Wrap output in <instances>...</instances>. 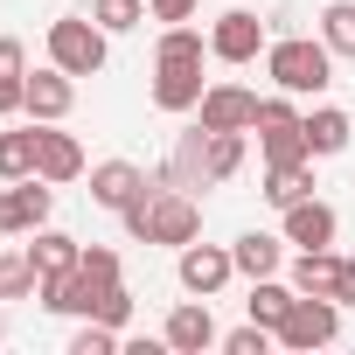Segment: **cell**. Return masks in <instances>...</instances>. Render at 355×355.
<instances>
[{
	"label": "cell",
	"mask_w": 355,
	"mask_h": 355,
	"mask_svg": "<svg viewBox=\"0 0 355 355\" xmlns=\"http://www.w3.org/2000/svg\"><path fill=\"white\" fill-rule=\"evenodd\" d=\"M334 334H341V300H327V293H300L293 313L279 320V348H293V355H313Z\"/></svg>",
	"instance_id": "5b68a950"
},
{
	"label": "cell",
	"mask_w": 355,
	"mask_h": 355,
	"mask_svg": "<svg viewBox=\"0 0 355 355\" xmlns=\"http://www.w3.org/2000/svg\"><path fill=\"white\" fill-rule=\"evenodd\" d=\"M341 265H348V258H334V251H300V258H293V286L341 300Z\"/></svg>",
	"instance_id": "44dd1931"
},
{
	"label": "cell",
	"mask_w": 355,
	"mask_h": 355,
	"mask_svg": "<svg viewBox=\"0 0 355 355\" xmlns=\"http://www.w3.org/2000/svg\"><path fill=\"white\" fill-rule=\"evenodd\" d=\"M160 341H167L174 355H202V348H223V334H216V313H209V300H202V293H196V300H182V306L167 313Z\"/></svg>",
	"instance_id": "8fae6325"
},
{
	"label": "cell",
	"mask_w": 355,
	"mask_h": 355,
	"mask_svg": "<svg viewBox=\"0 0 355 355\" xmlns=\"http://www.w3.org/2000/svg\"><path fill=\"white\" fill-rule=\"evenodd\" d=\"M320 42L334 56H355V0H327L320 8Z\"/></svg>",
	"instance_id": "d4e9b609"
},
{
	"label": "cell",
	"mask_w": 355,
	"mask_h": 355,
	"mask_svg": "<svg viewBox=\"0 0 355 355\" xmlns=\"http://www.w3.org/2000/svg\"><path fill=\"white\" fill-rule=\"evenodd\" d=\"M35 174H42V182H56V189L84 174V146L63 132V119H56V125L35 119Z\"/></svg>",
	"instance_id": "4fadbf2b"
},
{
	"label": "cell",
	"mask_w": 355,
	"mask_h": 355,
	"mask_svg": "<svg viewBox=\"0 0 355 355\" xmlns=\"http://www.w3.org/2000/svg\"><path fill=\"white\" fill-rule=\"evenodd\" d=\"M265 77L293 98H320L334 84V49L313 35H279V42H265Z\"/></svg>",
	"instance_id": "7a4b0ae2"
},
{
	"label": "cell",
	"mask_w": 355,
	"mask_h": 355,
	"mask_svg": "<svg viewBox=\"0 0 355 355\" xmlns=\"http://www.w3.org/2000/svg\"><path fill=\"white\" fill-rule=\"evenodd\" d=\"M77 265H84V272H91L98 286H119V251H112V244H91V251H84Z\"/></svg>",
	"instance_id": "f546056e"
},
{
	"label": "cell",
	"mask_w": 355,
	"mask_h": 355,
	"mask_svg": "<svg viewBox=\"0 0 355 355\" xmlns=\"http://www.w3.org/2000/svg\"><path fill=\"white\" fill-rule=\"evenodd\" d=\"M112 56V35L91 21V15H56L49 21V63L70 70V77H98Z\"/></svg>",
	"instance_id": "277c9868"
},
{
	"label": "cell",
	"mask_w": 355,
	"mask_h": 355,
	"mask_svg": "<svg viewBox=\"0 0 355 355\" xmlns=\"http://www.w3.org/2000/svg\"><path fill=\"white\" fill-rule=\"evenodd\" d=\"M91 320H112V327H125V320H132V293H125V279H119V286L91 306Z\"/></svg>",
	"instance_id": "4dcf8cb0"
},
{
	"label": "cell",
	"mask_w": 355,
	"mask_h": 355,
	"mask_svg": "<svg viewBox=\"0 0 355 355\" xmlns=\"http://www.w3.org/2000/svg\"><path fill=\"white\" fill-rule=\"evenodd\" d=\"M125 237H139V244H196L202 237V209H196V196L182 189V182H146V196L125 209Z\"/></svg>",
	"instance_id": "6da1fadb"
},
{
	"label": "cell",
	"mask_w": 355,
	"mask_h": 355,
	"mask_svg": "<svg viewBox=\"0 0 355 355\" xmlns=\"http://www.w3.org/2000/svg\"><path fill=\"white\" fill-rule=\"evenodd\" d=\"M35 174V119L21 132H0V182H28Z\"/></svg>",
	"instance_id": "cb8c5ba5"
},
{
	"label": "cell",
	"mask_w": 355,
	"mask_h": 355,
	"mask_svg": "<svg viewBox=\"0 0 355 355\" xmlns=\"http://www.w3.org/2000/svg\"><path fill=\"white\" fill-rule=\"evenodd\" d=\"M348 139H355V119H348L341 105H313V112H306V153H313V160L348 153Z\"/></svg>",
	"instance_id": "e0dca14e"
},
{
	"label": "cell",
	"mask_w": 355,
	"mask_h": 355,
	"mask_svg": "<svg viewBox=\"0 0 355 355\" xmlns=\"http://www.w3.org/2000/svg\"><path fill=\"white\" fill-rule=\"evenodd\" d=\"M230 258H237L244 279H272V272L286 265V237H272V230H244V237L230 244Z\"/></svg>",
	"instance_id": "ac0fdd59"
},
{
	"label": "cell",
	"mask_w": 355,
	"mask_h": 355,
	"mask_svg": "<svg viewBox=\"0 0 355 355\" xmlns=\"http://www.w3.org/2000/svg\"><path fill=\"white\" fill-rule=\"evenodd\" d=\"M77 258H84V244H77L70 230H49V223H42V230H35V244H28V265H35V279H56V272H70Z\"/></svg>",
	"instance_id": "ffe728a7"
},
{
	"label": "cell",
	"mask_w": 355,
	"mask_h": 355,
	"mask_svg": "<svg viewBox=\"0 0 355 355\" xmlns=\"http://www.w3.org/2000/svg\"><path fill=\"white\" fill-rule=\"evenodd\" d=\"M21 98H28V49L0 35V112H21Z\"/></svg>",
	"instance_id": "603a6c76"
},
{
	"label": "cell",
	"mask_w": 355,
	"mask_h": 355,
	"mask_svg": "<svg viewBox=\"0 0 355 355\" xmlns=\"http://www.w3.org/2000/svg\"><path fill=\"white\" fill-rule=\"evenodd\" d=\"M196 125H209V132H251V125H258V91H244V84H209L202 105H196Z\"/></svg>",
	"instance_id": "30bf717a"
},
{
	"label": "cell",
	"mask_w": 355,
	"mask_h": 355,
	"mask_svg": "<svg viewBox=\"0 0 355 355\" xmlns=\"http://www.w3.org/2000/svg\"><path fill=\"white\" fill-rule=\"evenodd\" d=\"M196 8H202V0H146V15H153V21H189Z\"/></svg>",
	"instance_id": "1f68e13d"
},
{
	"label": "cell",
	"mask_w": 355,
	"mask_h": 355,
	"mask_svg": "<svg viewBox=\"0 0 355 355\" xmlns=\"http://www.w3.org/2000/svg\"><path fill=\"white\" fill-rule=\"evenodd\" d=\"M237 167H244V132H209V125H196V132L182 139V153H174V174H167V182L216 189V182H230Z\"/></svg>",
	"instance_id": "3957f363"
},
{
	"label": "cell",
	"mask_w": 355,
	"mask_h": 355,
	"mask_svg": "<svg viewBox=\"0 0 355 355\" xmlns=\"http://www.w3.org/2000/svg\"><path fill=\"white\" fill-rule=\"evenodd\" d=\"M341 306H355V258L341 265Z\"/></svg>",
	"instance_id": "d6a6232c"
},
{
	"label": "cell",
	"mask_w": 355,
	"mask_h": 355,
	"mask_svg": "<svg viewBox=\"0 0 355 355\" xmlns=\"http://www.w3.org/2000/svg\"><path fill=\"white\" fill-rule=\"evenodd\" d=\"M91 21H98L105 35H125V28L146 21V0H91Z\"/></svg>",
	"instance_id": "484cf974"
},
{
	"label": "cell",
	"mask_w": 355,
	"mask_h": 355,
	"mask_svg": "<svg viewBox=\"0 0 355 355\" xmlns=\"http://www.w3.org/2000/svg\"><path fill=\"white\" fill-rule=\"evenodd\" d=\"M112 348H119V327L112 320H84L70 334V355H112Z\"/></svg>",
	"instance_id": "83f0119b"
},
{
	"label": "cell",
	"mask_w": 355,
	"mask_h": 355,
	"mask_svg": "<svg viewBox=\"0 0 355 355\" xmlns=\"http://www.w3.org/2000/svg\"><path fill=\"white\" fill-rule=\"evenodd\" d=\"M300 196H313V160H265V202L293 209Z\"/></svg>",
	"instance_id": "d6986e66"
},
{
	"label": "cell",
	"mask_w": 355,
	"mask_h": 355,
	"mask_svg": "<svg viewBox=\"0 0 355 355\" xmlns=\"http://www.w3.org/2000/svg\"><path fill=\"white\" fill-rule=\"evenodd\" d=\"M293 300H300V286H293V279L279 286V272H272V279H251V300H244V313H251V320H265V327L279 334V320L293 313Z\"/></svg>",
	"instance_id": "7402d4cb"
},
{
	"label": "cell",
	"mask_w": 355,
	"mask_h": 355,
	"mask_svg": "<svg viewBox=\"0 0 355 355\" xmlns=\"http://www.w3.org/2000/svg\"><path fill=\"white\" fill-rule=\"evenodd\" d=\"M139 196H146V174H139L132 160H98V167H91V202H98V209H119V216H125Z\"/></svg>",
	"instance_id": "2e32d148"
},
{
	"label": "cell",
	"mask_w": 355,
	"mask_h": 355,
	"mask_svg": "<svg viewBox=\"0 0 355 355\" xmlns=\"http://www.w3.org/2000/svg\"><path fill=\"white\" fill-rule=\"evenodd\" d=\"M272 341H279V334H272L265 320H251V327H230V334H223V348H230V355H265Z\"/></svg>",
	"instance_id": "f1b7e54d"
},
{
	"label": "cell",
	"mask_w": 355,
	"mask_h": 355,
	"mask_svg": "<svg viewBox=\"0 0 355 355\" xmlns=\"http://www.w3.org/2000/svg\"><path fill=\"white\" fill-rule=\"evenodd\" d=\"M56 209V182H42V174H28V182H8L0 189V237H35Z\"/></svg>",
	"instance_id": "52a82bcc"
},
{
	"label": "cell",
	"mask_w": 355,
	"mask_h": 355,
	"mask_svg": "<svg viewBox=\"0 0 355 355\" xmlns=\"http://www.w3.org/2000/svg\"><path fill=\"white\" fill-rule=\"evenodd\" d=\"M70 105H77V77L70 70H28V98H21V112L28 119H42V125H56V119H70Z\"/></svg>",
	"instance_id": "5bb4252c"
},
{
	"label": "cell",
	"mask_w": 355,
	"mask_h": 355,
	"mask_svg": "<svg viewBox=\"0 0 355 355\" xmlns=\"http://www.w3.org/2000/svg\"><path fill=\"white\" fill-rule=\"evenodd\" d=\"M258 146H265V160H313L306 153V119L293 112V91H279V98H258Z\"/></svg>",
	"instance_id": "8992f818"
},
{
	"label": "cell",
	"mask_w": 355,
	"mask_h": 355,
	"mask_svg": "<svg viewBox=\"0 0 355 355\" xmlns=\"http://www.w3.org/2000/svg\"><path fill=\"white\" fill-rule=\"evenodd\" d=\"M0 300H35V265H28V251H0Z\"/></svg>",
	"instance_id": "4316f807"
},
{
	"label": "cell",
	"mask_w": 355,
	"mask_h": 355,
	"mask_svg": "<svg viewBox=\"0 0 355 355\" xmlns=\"http://www.w3.org/2000/svg\"><path fill=\"white\" fill-rule=\"evenodd\" d=\"M279 216H286V244H300V251H327L334 230H341V216H334L320 196H300V202L279 209Z\"/></svg>",
	"instance_id": "9a60e30c"
},
{
	"label": "cell",
	"mask_w": 355,
	"mask_h": 355,
	"mask_svg": "<svg viewBox=\"0 0 355 355\" xmlns=\"http://www.w3.org/2000/svg\"><path fill=\"white\" fill-rule=\"evenodd\" d=\"M202 56H153V105L160 112H196L202 105Z\"/></svg>",
	"instance_id": "ba28073f"
},
{
	"label": "cell",
	"mask_w": 355,
	"mask_h": 355,
	"mask_svg": "<svg viewBox=\"0 0 355 355\" xmlns=\"http://www.w3.org/2000/svg\"><path fill=\"white\" fill-rule=\"evenodd\" d=\"M209 56L216 63H258L265 56V21L251 8H223L216 28H209Z\"/></svg>",
	"instance_id": "9c48e42d"
},
{
	"label": "cell",
	"mask_w": 355,
	"mask_h": 355,
	"mask_svg": "<svg viewBox=\"0 0 355 355\" xmlns=\"http://www.w3.org/2000/svg\"><path fill=\"white\" fill-rule=\"evenodd\" d=\"M182 286L189 293H202V300H216L230 279H237V258H230V244H182Z\"/></svg>",
	"instance_id": "7c38bea8"
}]
</instances>
